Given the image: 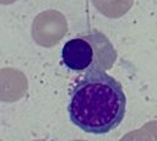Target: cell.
<instances>
[{
	"instance_id": "obj_2",
	"label": "cell",
	"mask_w": 157,
	"mask_h": 141,
	"mask_svg": "<svg viewBox=\"0 0 157 141\" xmlns=\"http://www.w3.org/2000/svg\"><path fill=\"white\" fill-rule=\"evenodd\" d=\"M117 58L115 50L108 38L101 32H92L69 39L61 50L64 65L72 71L91 69L107 70Z\"/></svg>"
},
{
	"instance_id": "obj_1",
	"label": "cell",
	"mask_w": 157,
	"mask_h": 141,
	"mask_svg": "<svg viewBox=\"0 0 157 141\" xmlns=\"http://www.w3.org/2000/svg\"><path fill=\"white\" fill-rule=\"evenodd\" d=\"M67 110L70 121L82 131L108 134L125 116L126 96L121 83L105 70L91 69L72 88Z\"/></svg>"
}]
</instances>
